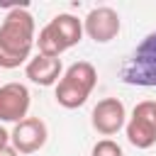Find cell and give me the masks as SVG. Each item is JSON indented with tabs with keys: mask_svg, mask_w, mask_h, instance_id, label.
Masks as SVG:
<instances>
[{
	"mask_svg": "<svg viewBox=\"0 0 156 156\" xmlns=\"http://www.w3.org/2000/svg\"><path fill=\"white\" fill-rule=\"evenodd\" d=\"M24 76L34 83V85H41V88H49V85H56L63 76V63L61 58H51V56H32L24 66Z\"/></svg>",
	"mask_w": 156,
	"mask_h": 156,
	"instance_id": "cell-9",
	"label": "cell"
},
{
	"mask_svg": "<svg viewBox=\"0 0 156 156\" xmlns=\"http://www.w3.org/2000/svg\"><path fill=\"white\" fill-rule=\"evenodd\" d=\"M46 27L51 29V34L58 39V44L68 51L71 46H76L80 39H83V20H78L76 15H71V12H61V15H56V17H51L49 22H46Z\"/></svg>",
	"mask_w": 156,
	"mask_h": 156,
	"instance_id": "cell-10",
	"label": "cell"
},
{
	"mask_svg": "<svg viewBox=\"0 0 156 156\" xmlns=\"http://www.w3.org/2000/svg\"><path fill=\"white\" fill-rule=\"evenodd\" d=\"M124 134L136 149H151L156 144V100H141L134 105L132 117H127Z\"/></svg>",
	"mask_w": 156,
	"mask_h": 156,
	"instance_id": "cell-4",
	"label": "cell"
},
{
	"mask_svg": "<svg viewBox=\"0 0 156 156\" xmlns=\"http://www.w3.org/2000/svg\"><path fill=\"white\" fill-rule=\"evenodd\" d=\"M0 156H20V154H17V149H15L12 144H7V146L0 149Z\"/></svg>",
	"mask_w": 156,
	"mask_h": 156,
	"instance_id": "cell-13",
	"label": "cell"
},
{
	"mask_svg": "<svg viewBox=\"0 0 156 156\" xmlns=\"http://www.w3.org/2000/svg\"><path fill=\"white\" fill-rule=\"evenodd\" d=\"M122 29V20H119V12L110 5H100V7H93L85 20H83V32L95 41V44H107L112 41Z\"/></svg>",
	"mask_w": 156,
	"mask_h": 156,
	"instance_id": "cell-5",
	"label": "cell"
},
{
	"mask_svg": "<svg viewBox=\"0 0 156 156\" xmlns=\"http://www.w3.org/2000/svg\"><path fill=\"white\" fill-rule=\"evenodd\" d=\"M95 85H98V68L90 61H76L63 71L61 80L56 83L54 98L61 107L76 110L88 102Z\"/></svg>",
	"mask_w": 156,
	"mask_h": 156,
	"instance_id": "cell-2",
	"label": "cell"
},
{
	"mask_svg": "<svg viewBox=\"0 0 156 156\" xmlns=\"http://www.w3.org/2000/svg\"><path fill=\"white\" fill-rule=\"evenodd\" d=\"M29 105H32V95H29V88L24 83H2L0 85V124L2 122H22L27 119L29 115Z\"/></svg>",
	"mask_w": 156,
	"mask_h": 156,
	"instance_id": "cell-6",
	"label": "cell"
},
{
	"mask_svg": "<svg viewBox=\"0 0 156 156\" xmlns=\"http://www.w3.org/2000/svg\"><path fill=\"white\" fill-rule=\"evenodd\" d=\"M90 124L98 134L102 136H112L119 129H124L127 124V110L124 102L119 98H102L98 100V105L90 112Z\"/></svg>",
	"mask_w": 156,
	"mask_h": 156,
	"instance_id": "cell-7",
	"label": "cell"
},
{
	"mask_svg": "<svg viewBox=\"0 0 156 156\" xmlns=\"http://www.w3.org/2000/svg\"><path fill=\"white\" fill-rule=\"evenodd\" d=\"M46 139H49V129L39 117H27L17 122L10 132V144L17 149V154H37L39 149H44Z\"/></svg>",
	"mask_w": 156,
	"mask_h": 156,
	"instance_id": "cell-8",
	"label": "cell"
},
{
	"mask_svg": "<svg viewBox=\"0 0 156 156\" xmlns=\"http://www.w3.org/2000/svg\"><path fill=\"white\" fill-rule=\"evenodd\" d=\"M90 156H124V151L115 139H100V141H95Z\"/></svg>",
	"mask_w": 156,
	"mask_h": 156,
	"instance_id": "cell-11",
	"label": "cell"
},
{
	"mask_svg": "<svg viewBox=\"0 0 156 156\" xmlns=\"http://www.w3.org/2000/svg\"><path fill=\"white\" fill-rule=\"evenodd\" d=\"M37 44V24L27 5H15L0 22V71L27 66Z\"/></svg>",
	"mask_w": 156,
	"mask_h": 156,
	"instance_id": "cell-1",
	"label": "cell"
},
{
	"mask_svg": "<svg viewBox=\"0 0 156 156\" xmlns=\"http://www.w3.org/2000/svg\"><path fill=\"white\" fill-rule=\"evenodd\" d=\"M119 78L127 85H139V88H156V29L149 32L132 56L124 61L119 68Z\"/></svg>",
	"mask_w": 156,
	"mask_h": 156,
	"instance_id": "cell-3",
	"label": "cell"
},
{
	"mask_svg": "<svg viewBox=\"0 0 156 156\" xmlns=\"http://www.w3.org/2000/svg\"><path fill=\"white\" fill-rule=\"evenodd\" d=\"M7 144H10V132L0 124V149H2V146H7Z\"/></svg>",
	"mask_w": 156,
	"mask_h": 156,
	"instance_id": "cell-12",
	"label": "cell"
}]
</instances>
